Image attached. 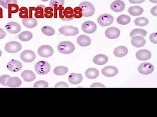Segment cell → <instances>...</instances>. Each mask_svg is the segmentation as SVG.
<instances>
[{"instance_id": "1", "label": "cell", "mask_w": 157, "mask_h": 117, "mask_svg": "<svg viewBox=\"0 0 157 117\" xmlns=\"http://www.w3.org/2000/svg\"><path fill=\"white\" fill-rule=\"evenodd\" d=\"M58 51L63 54H70L75 50V46L70 41H63L59 43Z\"/></svg>"}, {"instance_id": "2", "label": "cell", "mask_w": 157, "mask_h": 117, "mask_svg": "<svg viewBox=\"0 0 157 117\" xmlns=\"http://www.w3.org/2000/svg\"><path fill=\"white\" fill-rule=\"evenodd\" d=\"M79 7L82 10V16L85 17H90L92 16L95 12V9L93 5L88 2H84L80 3Z\"/></svg>"}, {"instance_id": "3", "label": "cell", "mask_w": 157, "mask_h": 117, "mask_svg": "<svg viewBox=\"0 0 157 117\" xmlns=\"http://www.w3.org/2000/svg\"><path fill=\"white\" fill-rule=\"evenodd\" d=\"M35 70L39 75H46L51 70V65L45 61H39L35 65Z\"/></svg>"}, {"instance_id": "4", "label": "cell", "mask_w": 157, "mask_h": 117, "mask_svg": "<svg viewBox=\"0 0 157 117\" xmlns=\"http://www.w3.org/2000/svg\"><path fill=\"white\" fill-rule=\"evenodd\" d=\"M59 17L63 21H71L73 19V9L71 7L62 9L59 11Z\"/></svg>"}, {"instance_id": "5", "label": "cell", "mask_w": 157, "mask_h": 117, "mask_svg": "<svg viewBox=\"0 0 157 117\" xmlns=\"http://www.w3.org/2000/svg\"><path fill=\"white\" fill-rule=\"evenodd\" d=\"M113 16L110 14H104L98 18L97 22L100 24V26L105 27L111 25L113 22Z\"/></svg>"}, {"instance_id": "6", "label": "cell", "mask_w": 157, "mask_h": 117, "mask_svg": "<svg viewBox=\"0 0 157 117\" xmlns=\"http://www.w3.org/2000/svg\"><path fill=\"white\" fill-rule=\"evenodd\" d=\"M58 31L60 34L65 36H75L77 35L79 32L77 27L71 26L61 27Z\"/></svg>"}, {"instance_id": "7", "label": "cell", "mask_w": 157, "mask_h": 117, "mask_svg": "<svg viewBox=\"0 0 157 117\" xmlns=\"http://www.w3.org/2000/svg\"><path fill=\"white\" fill-rule=\"evenodd\" d=\"M37 53L39 56L44 58H47L51 57L53 55L54 50L51 46L42 45L39 48Z\"/></svg>"}, {"instance_id": "8", "label": "cell", "mask_w": 157, "mask_h": 117, "mask_svg": "<svg viewBox=\"0 0 157 117\" xmlns=\"http://www.w3.org/2000/svg\"><path fill=\"white\" fill-rule=\"evenodd\" d=\"M22 45L18 42L11 41L7 43L5 46V50L8 53H17L20 50H21Z\"/></svg>"}, {"instance_id": "9", "label": "cell", "mask_w": 157, "mask_h": 117, "mask_svg": "<svg viewBox=\"0 0 157 117\" xmlns=\"http://www.w3.org/2000/svg\"><path fill=\"white\" fill-rule=\"evenodd\" d=\"M155 70V66L153 65L149 62L141 63L138 66V72L141 74L149 75L151 74Z\"/></svg>"}, {"instance_id": "10", "label": "cell", "mask_w": 157, "mask_h": 117, "mask_svg": "<svg viewBox=\"0 0 157 117\" xmlns=\"http://www.w3.org/2000/svg\"><path fill=\"white\" fill-rule=\"evenodd\" d=\"M36 53L33 51L27 50L22 51L21 54V58L23 62H32L36 59Z\"/></svg>"}, {"instance_id": "11", "label": "cell", "mask_w": 157, "mask_h": 117, "mask_svg": "<svg viewBox=\"0 0 157 117\" xmlns=\"http://www.w3.org/2000/svg\"><path fill=\"white\" fill-rule=\"evenodd\" d=\"M82 30L86 33L91 34L94 33L97 29L96 24L92 21H86L82 24Z\"/></svg>"}, {"instance_id": "12", "label": "cell", "mask_w": 157, "mask_h": 117, "mask_svg": "<svg viewBox=\"0 0 157 117\" xmlns=\"http://www.w3.org/2000/svg\"><path fill=\"white\" fill-rule=\"evenodd\" d=\"M7 68L8 70L11 72H17L22 68V62H21L19 61L13 59L7 63Z\"/></svg>"}, {"instance_id": "13", "label": "cell", "mask_w": 157, "mask_h": 117, "mask_svg": "<svg viewBox=\"0 0 157 117\" xmlns=\"http://www.w3.org/2000/svg\"><path fill=\"white\" fill-rule=\"evenodd\" d=\"M64 3V0H51L49 3V5L53 9L54 12H55V14H54V16H55L54 17L55 18H57V11H60L62 9H63Z\"/></svg>"}, {"instance_id": "14", "label": "cell", "mask_w": 157, "mask_h": 117, "mask_svg": "<svg viewBox=\"0 0 157 117\" xmlns=\"http://www.w3.org/2000/svg\"><path fill=\"white\" fill-rule=\"evenodd\" d=\"M120 33L121 31L119 29L115 27H111L106 29L105 35L107 38L115 39L119 37Z\"/></svg>"}, {"instance_id": "15", "label": "cell", "mask_w": 157, "mask_h": 117, "mask_svg": "<svg viewBox=\"0 0 157 117\" xmlns=\"http://www.w3.org/2000/svg\"><path fill=\"white\" fill-rule=\"evenodd\" d=\"M6 29L9 33L17 34L21 31V26L17 22H11L7 24Z\"/></svg>"}, {"instance_id": "16", "label": "cell", "mask_w": 157, "mask_h": 117, "mask_svg": "<svg viewBox=\"0 0 157 117\" xmlns=\"http://www.w3.org/2000/svg\"><path fill=\"white\" fill-rule=\"evenodd\" d=\"M101 74L106 77H113L118 74V69L113 66H107L102 68Z\"/></svg>"}, {"instance_id": "17", "label": "cell", "mask_w": 157, "mask_h": 117, "mask_svg": "<svg viewBox=\"0 0 157 117\" xmlns=\"http://www.w3.org/2000/svg\"><path fill=\"white\" fill-rule=\"evenodd\" d=\"M136 57L138 60L147 61L151 58V53L147 50H141L136 52Z\"/></svg>"}, {"instance_id": "18", "label": "cell", "mask_w": 157, "mask_h": 117, "mask_svg": "<svg viewBox=\"0 0 157 117\" xmlns=\"http://www.w3.org/2000/svg\"><path fill=\"white\" fill-rule=\"evenodd\" d=\"M125 8V3L121 0H116L111 4V9L113 11L119 12L124 11Z\"/></svg>"}, {"instance_id": "19", "label": "cell", "mask_w": 157, "mask_h": 117, "mask_svg": "<svg viewBox=\"0 0 157 117\" xmlns=\"http://www.w3.org/2000/svg\"><path fill=\"white\" fill-rule=\"evenodd\" d=\"M146 41L144 37L141 36H134L132 37L131 39L132 45L136 48H141L144 46Z\"/></svg>"}, {"instance_id": "20", "label": "cell", "mask_w": 157, "mask_h": 117, "mask_svg": "<svg viewBox=\"0 0 157 117\" xmlns=\"http://www.w3.org/2000/svg\"><path fill=\"white\" fill-rule=\"evenodd\" d=\"M68 81L72 85H78L82 81V76L81 74L77 73H71L69 76Z\"/></svg>"}, {"instance_id": "21", "label": "cell", "mask_w": 157, "mask_h": 117, "mask_svg": "<svg viewBox=\"0 0 157 117\" xmlns=\"http://www.w3.org/2000/svg\"><path fill=\"white\" fill-rule=\"evenodd\" d=\"M77 42L79 46L82 47H85L89 46L91 44V39L89 37L86 35H81L77 38Z\"/></svg>"}, {"instance_id": "22", "label": "cell", "mask_w": 157, "mask_h": 117, "mask_svg": "<svg viewBox=\"0 0 157 117\" xmlns=\"http://www.w3.org/2000/svg\"><path fill=\"white\" fill-rule=\"evenodd\" d=\"M22 85V81L18 77H10L7 80V86L11 88L19 87Z\"/></svg>"}, {"instance_id": "23", "label": "cell", "mask_w": 157, "mask_h": 117, "mask_svg": "<svg viewBox=\"0 0 157 117\" xmlns=\"http://www.w3.org/2000/svg\"><path fill=\"white\" fill-rule=\"evenodd\" d=\"M21 77L26 82H32L36 78V74L31 70H24L21 74Z\"/></svg>"}, {"instance_id": "24", "label": "cell", "mask_w": 157, "mask_h": 117, "mask_svg": "<svg viewBox=\"0 0 157 117\" xmlns=\"http://www.w3.org/2000/svg\"><path fill=\"white\" fill-rule=\"evenodd\" d=\"M107 61L108 57L104 54H98L93 58V62L97 65H104Z\"/></svg>"}, {"instance_id": "25", "label": "cell", "mask_w": 157, "mask_h": 117, "mask_svg": "<svg viewBox=\"0 0 157 117\" xmlns=\"http://www.w3.org/2000/svg\"><path fill=\"white\" fill-rule=\"evenodd\" d=\"M128 52V48L126 46H121L115 49L113 53L114 55L117 57H122L125 56Z\"/></svg>"}, {"instance_id": "26", "label": "cell", "mask_w": 157, "mask_h": 117, "mask_svg": "<svg viewBox=\"0 0 157 117\" xmlns=\"http://www.w3.org/2000/svg\"><path fill=\"white\" fill-rule=\"evenodd\" d=\"M23 25L28 28H34L37 25V22L34 18H27L22 20Z\"/></svg>"}, {"instance_id": "27", "label": "cell", "mask_w": 157, "mask_h": 117, "mask_svg": "<svg viewBox=\"0 0 157 117\" xmlns=\"http://www.w3.org/2000/svg\"><path fill=\"white\" fill-rule=\"evenodd\" d=\"M85 76L88 79H96L99 76V70L95 68H90L85 72Z\"/></svg>"}, {"instance_id": "28", "label": "cell", "mask_w": 157, "mask_h": 117, "mask_svg": "<svg viewBox=\"0 0 157 117\" xmlns=\"http://www.w3.org/2000/svg\"><path fill=\"white\" fill-rule=\"evenodd\" d=\"M128 12L133 16H140L144 12V9L140 6H132L128 9Z\"/></svg>"}, {"instance_id": "29", "label": "cell", "mask_w": 157, "mask_h": 117, "mask_svg": "<svg viewBox=\"0 0 157 117\" xmlns=\"http://www.w3.org/2000/svg\"><path fill=\"white\" fill-rule=\"evenodd\" d=\"M33 38V34L30 31H23L19 34L18 38L22 42H27L30 41Z\"/></svg>"}, {"instance_id": "30", "label": "cell", "mask_w": 157, "mask_h": 117, "mask_svg": "<svg viewBox=\"0 0 157 117\" xmlns=\"http://www.w3.org/2000/svg\"><path fill=\"white\" fill-rule=\"evenodd\" d=\"M46 7L43 5H39L37 7H35V17L37 18H44V9Z\"/></svg>"}, {"instance_id": "31", "label": "cell", "mask_w": 157, "mask_h": 117, "mask_svg": "<svg viewBox=\"0 0 157 117\" xmlns=\"http://www.w3.org/2000/svg\"><path fill=\"white\" fill-rule=\"evenodd\" d=\"M67 72H68V68L66 66H57L53 70V73L56 76L66 75Z\"/></svg>"}, {"instance_id": "32", "label": "cell", "mask_w": 157, "mask_h": 117, "mask_svg": "<svg viewBox=\"0 0 157 117\" xmlns=\"http://www.w3.org/2000/svg\"><path fill=\"white\" fill-rule=\"evenodd\" d=\"M130 17L129 16H127L126 14H122L117 18V22L119 24L121 25H126L130 22Z\"/></svg>"}, {"instance_id": "33", "label": "cell", "mask_w": 157, "mask_h": 117, "mask_svg": "<svg viewBox=\"0 0 157 117\" xmlns=\"http://www.w3.org/2000/svg\"><path fill=\"white\" fill-rule=\"evenodd\" d=\"M8 18H11L12 17V14L16 13L19 11L18 5L17 3H11L8 5Z\"/></svg>"}, {"instance_id": "34", "label": "cell", "mask_w": 157, "mask_h": 117, "mask_svg": "<svg viewBox=\"0 0 157 117\" xmlns=\"http://www.w3.org/2000/svg\"><path fill=\"white\" fill-rule=\"evenodd\" d=\"M147 32L145 30H144V29L137 28V29H133V30L131 31L130 36L131 37H134V36H141L144 37L147 35Z\"/></svg>"}, {"instance_id": "35", "label": "cell", "mask_w": 157, "mask_h": 117, "mask_svg": "<svg viewBox=\"0 0 157 117\" xmlns=\"http://www.w3.org/2000/svg\"><path fill=\"white\" fill-rule=\"evenodd\" d=\"M134 23L137 26L144 27L149 23V20L145 17H139L134 20Z\"/></svg>"}, {"instance_id": "36", "label": "cell", "mask_w": 157, "mask_h": 117, "mask_svg": "<svg viewBox=\"0 0 157 117\" xmlns=\"http://www.w3.org/2000/svg\"><path fill=\"white\" fill-rule=\"evenodd\" d=\"M41 31L47 36H52L55 35V31L52 27L50 26H44L41 28Z\"/></svg>"}, {"instance_id": "37", "label": "cell", "mask_w": 157, "mask_h": 117, "mask_svg": "<svg viewBox=\"0 0 157 117\" xmlns=\"http://www.w3.org/2000/svg\"><path fill=\"white\" fill-rule=\"evenodd\" d=\"M18 11H19L20 18L24 19V18H27L29 17V14H28L29 11L26 7H21V9H19Z\"/></svg>"}, {"instance_id": "38", "label": "cell", "mask_w": 157, "mask_h": 117, "mask_svg": "<svg viewBox=\"0 0 157 117\" xmlns=\"http://www.w3.org/2000/svg\"><path fill=\"white\" fill-rule=\"evenodd\" d=\"M54 16L53 9L51 7H45L44 9V17L47 18H51Z\"/></svg>"}, {"instance_id": "39", "label": "cell", "mask_w": 157, "mask_h": 117, "mask_svg": "<svg viewBox=\"0 0 157 117\" xmlns=\"http://www.w3.org/2000/svg\"><path fill=\"white\" fill-rule=\"evenodd\" d=\"M11 3L17 4V0H0V5L5 9H7L9 5Z\"/></svg>"}, {"instance_id": "40", "label": "cell", "mask_w": 157, "mask_h": 117, "mask_svg": "<svg viewBox=\"0 0 157 117\" xmlns=\"http://www.w3.org/2000/svg\"><path fill=\"white\" fill-rule=\"evenodd\" d=\"M48 87V83L43 80L37 81L33 85V87L35 88H47Z\"/></svg>"}, {"instance_id": "41", "label": "cell", "mask_w": 157, "mask_h": 117, "mask_svg": "<svg viewBox=\"0 0 157 117\" xmlns=\"http://www.w3.org/2000/svg\"><path fill=\"white\" fill-rule=\"evenodd\" d=\"M82 16V13L81 7H77L73 9V17L75 18H81Z\"/></svg>"}, {"instance_id": "42", "label": "cell", "mask_w": 157, "mask_h": 117, "mask_svg": "<svg viewBox=\"0 0 157 117\" xmlns=\"http://www.w3.org/2000/svg\"><path fill=\"white\" fill-rule=\"evenodd\" d=\"M11 77L9 75H3L0 76V84H2L3 86H7V80L9 78Z\"/></svg>"}, {"instance_id": "43", "label": "cell", "mask_w": 157, "mask_h": 117, "mask_svg": "<svg viewBox=\"0 0 157 117\" xmlns=\"http://www.w3.org/2000/svg\"><path fill=\"white\" fill-rule=\"evenodd\" d=\"M150 41L153 44H157V33H153L150 35L149 37Z\"/></svg>"}, {"instance_id": "44", "label": "cell", "mask_w": 157, "mask_h": 117, "mask_svg": "<svg viewBox=\"0 0 157 117\" xmlns=\"http://www.w3.org/2000/svg\"><path fill=\"white\" fill-rule=\"evenodd\" d=\"M55 87L56 88H67V87H69L68 84L66 83V82H63V81L57 83Z\"/></svg>"}, {"instance_id": "45", "label": "cell", "mask_w": 157, "mask_h": 117, "mask_svg": "<svg viewBox=\"0 0 157 117\" xmlns=\"http://www.w3.org/2000/svg\"><path fill=\"white\" fill-rule=\"evenodd\" d=\"M91 88H105V86L103 84L100 83H94L90 86Z\"/></svg>"}, {"instance_id": "46", "label": "cell", "mask_w": 157, "mask_h": 117, "mask_svg": "<svg viewBox=\"0 0 157 117\" xmlns=\"http://www.w3.org/2000/svg\"><path fill=\"white\" fill-rule=\"evenodd\" d=\"M151 13L155 16H157V6H155L151 10Z\"/></svg>"}, {"instance_id": "47", "label": "cell", "mask_w": 157, "mask_h": 117, "mask_svg": "<svg viewBox=\"0 0 157 117\" xmlns=\"http://www.w3.org/2000/svg\"><path fill=\"white\" fill-rule=\"evenodd\" d=\"M129 2L132 4H138L144 2L145 0H128Z\"/></svg>"}, {"instance_id": "48", "label": "cell", "mask_w": 157, "mask_h": 117, "mask_svg": "<svg viewBox=\"0 0 157 117\" xmlns=\"http://www.w3.org/2000/svg\"><path fill=\"white\" fill-rule=\"evenodd\" d=\"M6 36V32L3 29L0 28V39H3Z\"/></svg>"}, {"instance_id": "49", "label": "cell", "mask_w": 157, "mask_h": 117, "mask_svg": "<svg viewBox=\"0 0 157 117\" xmlns=\"http://www.w3.org/2000/svg\"><path fill=\"white\" fill-rule=\"evenodd\" d=\"M3 18V10L0 7V18Z\"/></svg>"}, {"instance_id": "50", "label": "cell", "mask_w": 157, "mask_h": 117, "mask_svg": "<svg viewBox=\"0 0 157 117\" xmlns=\"http://www.w3.org/2000/svg\"><path fill=\"white\" fill-rule=\"evenodd\" d=\"M150 2L153 3H157V0H149Z\"/></svg>"}, {"instance_id": "51", "label": "cell", "mask_w": 157, "mask_h": 117, "mask_svg": "<svg viewBox=\"0 0 157 117\" xmlns=\"http://www.w3.org/2000/svg\"><path fill=\"white\" fill-rule=\"evenodd\" d=\"M2 55V51L1 50H0V57H1Z\"/></svg>"}, {"instance_id": "52", "label": "cell", "mask_w": 157, "mask_h": 117, "mask_svg": "<svg viewBox=\"0 0 157 117\" xmlns=\"http://www.w3.org/2000/svg\"><path fill=\"white\" fill-rule=\"evenodd\" d=\"M41 1H42V2H48V0H41Z\"/></svg>"}]
</instances>
